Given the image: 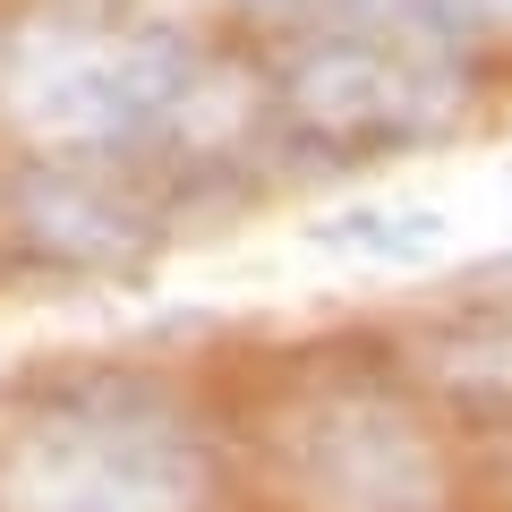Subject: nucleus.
I'll return each instance as SVG.
<instances>
[{
    "instance_id": "nucleus-1",
    "label": "nucleus",
    "mask_w": 512,
    "mask_h": 512,
    "mask_svg": "<svg viewBox=\"0 0 512 512\" xmlns=\"http://www.w3.org/2000/svg\"><path fill=\"white\" fill-rule=\"evenodd\" d=\"M214 69L222 60H205L171 26L60 9V18H26L0 35V111H9V128L60 154L188 146V120H197Z\"/></svg>"
},
{
    "instance_id": "nucleus-2",
    "label": "nucleus",
    "mask_w": 512,
    "mask_h": 512,
    "mask_svg": "<svg viewBox=\"0 0 512 512\" xmlns=\"http://www.w3.org/2000/svg\"><path fill=\"white\" fill-rule=\"evenodd\" d=\"M214 461L180 402L94 384L0 444V512H205Z\"/></svg>"
},
{
    "instance_id": "nucleus-3",
    "label": "nucleus",
    "mask_w": 512,
    "mask_h": 512,
    "mask_svg": "<svg viewBox=\"0 0 512 512\" xmlns=\"http://www.w3.org/2000/svg\"><path fill=\"white\" fill-rule=\"evenodd\" d=\"M470 111V69L410 43L342 35L316 26L282 60V120L333 154H384V146H427Z\"/></svg>"
},
{
    "instance_id": "nucleus-4",
    "label": "nucleus",
    "mask_w": 512,
    "mask_h": 512,
    "mask_svg": "<svg viewBox=\"0 0 512 512\" xmlns=\"http://www.w3.org/2000/svg\"><path fill=\"white\" fill-rule=\"evenodd\" d=\"M282 470L308 512H444L436 444L402 402L333 384L282 419Z\"/></svg>"
},
{
    "instance_id": "nucleus-5",
    "label": "nucleus",
    "mask_w": 512,
    "mask_h": 512,
    "mask_svg": "<svg viewBox=\"0 0 512 512\" xmlns=\"http://www.w3.org/2000/svg\"><path fill=\"white\" fill-rule=\"evenodd\" d=\"M18 231L43 256H69V265H120V256L154 248L163 214L137 180H111V171H26Z\"/></svg>"
},
{
    "instance_id": "nucleus-6",
    "label": "nucleus",
    "mask_w": 512,
    "mask_h": 512,
    "mask_svg": "<svg viewBox=\"0 0 512 512\" xmlns=\"http://www.w3.org/2000/svg\"><path fill=\"white\" fill-rule=\"evenodd\" d=\"M308 239L333 256H367V265H427V256L453 248V214L427 197H367V205L325 214Z\"/></svg>"
},
{
    "instance_id": "nucleus-7",
    "label": "nucleus",
    "mask_w": 512,
    "mask_h": 512,
    "mask_svg": "<svg viewBox=\"0 0 512 512\" xmlns=\"http://www.w3.org/2000/svg\"><path fill=\"white\" fill-rule=\"evenodd\" d=\"M316 26L410 43V52H436V60H470V43L487 35L478 0H316Z\"/></svg>"
},
{
    "instance_id": "nucleus-8",
    "label": "nucleus",
    "mask_w": 512,
    "mask_h": 512,
    "mask_svg": "<svg viewBox=\"0 0 512 512\" xmlns=\"http://www.w3.org/2000/svg\"><path fill=\"white\" fill-rule=\"evenodd\" d=\"M436 367H444L453 393H470V402H512V316H495V325L444 342Z\"/></svg>"
},
{
    "instance_id": "nucleus-9",
    "label": "nucleus",
    "mask_w": 512,
    "mask_h": 512,
    "mask_svg": "<svg viewBox=\"0 0 512 512\" xmlns=\"http://www.w3.org/2000/svg\"><path fill=\"white\" fill-rule=\"evenodd\" d=\"M222 18H256V26H316V0H197Z\"/></svg>"
},
{
    "instance_id": "nucleus-10",
    "label": "nucleus",
    "mask_w": 512,
    "mask_h": 512,
    "mask_svg": "<svg viewBox=\"0 0 512 512\" xmlns=\"http://www.w3.org/2000/svg\"><path fill=\"white\" fill-rule=\"evenodd\" d=\"M60 9H94V18H120L128 0H60Z\"/></svg>"
},
{
    "instance_id": "nucleus-11",
    "label": "nucleus",
    "mask_w": 512,
    "mask_h": 512,
    "mask_svg": "<svg viewBox=\"0 0 512 512\" xmlns=\"http://www.w3.org/2000/svg\"><path fill=\"white\" fill-rule=\"evenodd\" d=\"M478 18H487V26H512V0H478Z\"/></svg>"
}]
</instances>
